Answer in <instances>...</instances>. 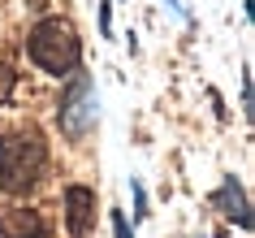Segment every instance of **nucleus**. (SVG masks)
<instances>
[{
	"label": "nucleus",
	"instance_id": "1",
	"mask_svg": "<svg viewBox=\"0 0 255 238\" xmlns=\"http://www.w3.org/2000/svg\"><path fill=\"white\" fill-rule=\"evenodd\" d=\"M48 173V143L39 130H13L0 139V191L30 195Z\"/></svg>",
	"mask_w": 255,
	"mask_h": 238
},
{
	"label": "nucleus",
	"instance_id": "3",
	"mask_svg": "<svg viewBox=\"0 0 255 238\" xmlns=\"http://www.w3.org/2000/svg\"><path fill=\"white\" fill-rule=\"evenodd\" d=\"M95 126V91L87 74H74L69 91L61 95V130L69 139H82V134Z\"/></svg>",
	"mask_w": 255,
	"mask_h": 238
},
{
	"label": "nucleus",
	"instance_id": "7",
	"mask_svg": "<svg viewBox=\"0 0 255 238\" xmlns=\"http://www.w3.org/2000/svg\"><path fill=\"white\" fill-rule=\"evenodd\" d=\"M13 87H17V74H13V65H4V61H0V104H9Z\"/></svg>",
	"mask_w": 255,
	"mask_h": 238
},
{
	"label": "nucleus",
	"instance_id": "2",
	"mask_svg": "<svg viewBox=\"0 0 255 238\" xmlns=\"http://www.w3.org/2000/svg\"><path fill=\"white\" fill-rule=\"evenodd\" d=\"M26 52H30V61H35L43 74L65 78V74L78 69L82 43H78V35H74V26H69L65 17H43V22H35V30H30Z\"/></svg>",
	"mask_w": 255,
	"mask_h": 238
},
{
	"label": "nucleus",
	"instance_id": "5",
	"mask_svg": "<svg viewBox=\"0 0 255 238\" xmlns=\"http://www.w3.org/2000/svg\"><path fill=\"white\" fill-rule=\"evenodd\" d=\"M0 238H52L35 208H4L0 212Z\"/></svg>",
	"mask_w": 255,
	"mask_h": 238
},
{
	"label": "nucleus",
	"instance_id": "4",
	"mask_svg": "<svg viewBox=\"0 0 255 238\" xmlns=\"http://www.w3.org/2000/svg\"><path fill=\"white\" fill-rule=\"evenodd\" d=\"M65 230L69 238H91L95 230V191L91 186H65Z\"/></svg>",
	"mask_w": 255,
	"mask_h": 238
},
{
	"label": "nucleus",
	"instance_id": "8",
	"mask_svg": "<svg viewBox=\"0 0 255 238\" xmlns=\"http://www.w3.org/2000/svg\"><path fill=\"white\" fill-rule=\"evenodd\" d=\"M113 230H117V238H134V234H130V225H126V217H121V212H113Z\"/></svg>",
	"mask_w": 255,
	"mask_h": 238
},
{
	"label": "nucleus",
	"instance_id": "6",
	"mask_svg": "<svg viewBox=\"0 0 255 238\" xmlns=\"http://www.w3.org/2000/svg\"><path fill=\"white\" fill-rule=\"evenodd\" d=\"M212 204H216L221 212H225L229 221H238L242 230L251 225V204H247V191H242V182H238V178H225V182L216 186Z\"/></svg>",
	"mask_w": 255,
	"mask_h": 238
}]
</instances>
